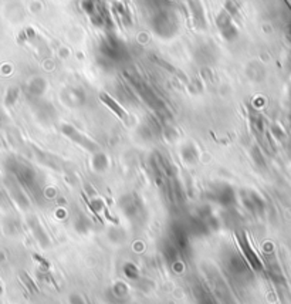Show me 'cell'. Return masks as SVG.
Returning <instances> with one entry per match:
<instances>
[{
	"label": "cell",
	"mask_w": 291,
	"mask_h": 304,
	"mask_svg": "<svg viewBox=\"0 0 291 304\" xmlns=\"http://www.w3.org/2000/svg\"><path fill=\"white\" fill-rule=\"evenodd\" d=\"M193 296L198 304H219L217 300L203 284H195Z\"/></svg>",
	"instance_id": "obj_3"
},
{
	"label": "cell",
	"mask_w": 291,
	"mask_h": 304,
	"mask_svg": "<svg viewBox=\"0 0 291 304\" xmlns=\"http://www.w3.org/2000/svg\"><path fill=\"white\" fill-rule=\"evenodd\" d=\"M206 276H208V281L212 286L209 290L213 294V297L217 300L219 304H231L233 303V296H231L230 289L223 280L222 274L217 272L215 267H209L206 269Z\"/></svg>",
	"instance_id": "obj_1"
},
{
	"label": "cell",
	"mask_w": 291,
	"mask_h": 304,
	"mask_svg": "<svg viewBox=\"0 0 291 304\" xmlns=\"http://www.w3.org/2000/svg\"><path fill=\"white\" fill-rule=\"evenodd\" d=\"M0 293H2V284H0Z\"/></svg>",
	"instance_id": "obj_8"
},
{
	"label": "cell",
	"mask_w": 291,
	"mask_h": 304,
	"mask_svg": "<svg viewBox=\"0 0 291 304\" xmlns=\"http://www.w3.org/2000/svg\"><path fill=\"white\" fill-rule=\"evenodd\" d=\"M68 301H70V304H87L85 303V300H84V298H82L80 294H77V293L70 294V297H68Z\"/></svg>",
	"instance_id": "obj_7"
},
{
	"label": "cell",
	"mask_w": 291,
	"mask_h": 304,
	"mask_svg": "<svg viewBox=\"0 0 291 304\" xmlns=\"http://www.w3.org/2000/svg\"><path fill=\"white\" fill-rule=\"evenodd\" d=\"M135 286L138 287L142 291H145V293H148L151 290L154 289V284H152V281L148 280V279H145V277H138L136 280H135Z\"/></svg>",
	"instance_id": "obj_6"
},
{
	"label": "cell",
	"mask_w": 291,
	"mask_h": 304,
	"mask_svg": "<svg viewBox=\"0 0 291 304\" xmlns=\"http://www.w3.org/2000/svg\"><path fill=\"white\" fill-rule=\"evenodd\" d=\"M224 262V270L226 273L229 274V277L233 279H240V277H245L246 276L247 267L243 263V259L237 256V255H227Z\"/></svg>",
	"instance_id": "obj_2"
},
{
	"label": "cell",
	"mask_w": 291,
	"mask_h": 304,
	"mask_svg": "<svg viewBox=\"0 0 291 304\" xmlns=\"http://www.w3.org/2000/svg\"><path fill=\"white\" fill-rule=\"evenodd\" d=\"M122 272H124V276H125L127 279H129V280L132 281H135L141 276L139 269L135 266L134 263H125V265L122 266Z\"/></svg>",
	"instance_id": "obj_5"
},
{
	"label": "cell",
	"mask_w": 291,
	"mask_h": 304,
	"mask_svg": "<svg viewBox=\"0 0 291 304\" xmlns=\"http://www.w3.org/2000/svg\"><path fill=\"white\" fill-rule=\"evenodd\" d=\"M129 296V290H128L127 284L124 281H115L110 289V297L115 303H122L125 301Z\"/></svg>",
	"instance_id": "obj_4"
}]
</instances>
